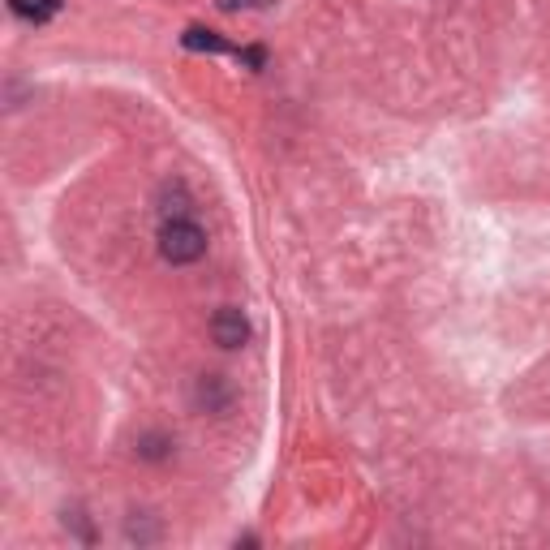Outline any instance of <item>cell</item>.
Returning <instances> with one entry per match:
<instances>
[{"label":"cell","mask_w":550,"mask_h":550,"mask_svg":"<svg viewBox=\"0 0 550 550\" xmlns=\"http://www.w3.org/2000/svg\"><path fill=\"white\" fill-rule=\"evenodd\" d=\"M159 254H164L172 267L198 263V258L207 254V233H202L194 220H164V228H159Z\"/></svg>","instance_id":"cell-1"},{"label":"cell","mask_w":550,"mask_h":550,"mask_svg":"<svg viewBox=\"0 0 550 550\" xmlns=\"http://www.w3.org/2000/svg\"><path fill=\"white\" fill-rule=\"evenodd\" d=\"M211 340L220 344V349H241V344L250 340V318H245L237 306L215 310V318H211Z\"/></svg>","instance_id":"cell-2"},{"label":"cell","mask_w":550,"mask_h":550,"mask_svg":"<svg viewBox=\"0 0 550 550\" xmlns=\"http://www.w3.org/2000/svg\"><path fill=\"white\" fill-rule=\"evenodd\" d=\"M198 400L207 404V409H224V404H228V387H224L220 374H207V379L198 383Z\"/></svg>","instance_id":"cell-3"},{"label":"cell","mask_w":550,"mask_h":550,"mask_svg":"<svg viewBox=\"0 0 550 550\" xmlns=\"http://www.w3.org/2000/svg\"><path fill=\"white\" fill-rule=\"evenodd\" d=\"M185 48H207V52H228V43L215 31H202V26H190L185 31Z\"/></svg>","instance_id":"cell-4"},{"label":"cell","mask_w":550,"mask_h":550,"mask_svg":"<svg viewBox=\"0 0 550 550\" xmlns=\"http://www.w3.org/2000/svg\"><path fill=\"white\" fill-rule=\"evenodd\" d=\"M168 447H172L168 434H147V439L138 443V456H147V460H164V456H168Z\"/></svg>","instance_id":"cell-5"}]
</instances>
